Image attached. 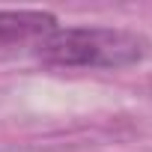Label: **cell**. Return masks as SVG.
I'll list each match as a JSON object with an SVG mask.
<instances>
[{"label":"cell","instance_id":"1","mask_svg":"<svg viewBox=\"0 0 152 152\" xmlns=\"http://www.w3.org/2000/svg\"><path fill=\"white\" fill-rule=\"evenodd\" d=\"M149 54V39L122 27H57L36 45L54 69H128Z\"/></svg>","mask_w":152,"mask_h":152},{"label":"cell","instance_id":"2","mask_svg":"<svg viewBox=\"0 0 152 152\" xmlns=\"http://www.w3.org/2000/svg\"><path fill=\"white\" fill-rule=\"evenodd\" d=\"M54 30H57V18L51 12L0 9V48H9V45H39Z\"/></svg>","mask_w":152,"mask_h":152}]
</instances>
